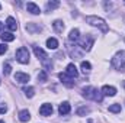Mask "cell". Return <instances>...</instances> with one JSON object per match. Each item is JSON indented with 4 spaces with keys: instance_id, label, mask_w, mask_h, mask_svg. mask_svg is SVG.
Masks as SVG:
<instances>
[{
    "instance_id": "44dd1931",
    "label": "cell",
    "mask_w": 125,
    "mask_h": 123,
    "mask_svg": "<svg viewBox=\"0 0 125 123\" xmlns=\"http://www.w3.org/2000/svg\"><path fill=\"white\" fill-rule=\"evenodd\" d=\"M80 68H82L83 74H89V72H90V70H92V65H90V62H87V61H82Z\"/></svg>"
},
{
    "instance_id": "7402d4cb",
    "label": "cell",
    "mask_w": 125,
    "mask_h": 123,
    "mask_svg": "<svg viewBox=\"0 0 125 123\" xmlns=\"http://www.w3.org/2000/svg\"><path fill=\"white\" fill-rule=\"evenodd\" d=\"M23 93H25V96L28 98H32L33 94H35V88L33 87H23Z\"/></svg>"
},
{
    "instance_id": "2e32d148",
    "label": "cell",
    "mask_w": 125,
    "mask_h": 123,
    "mask_svg": "<svg viewBox=\"0 0 125 123\" xmlns=\"http://www.w3.org/2000/svg\"><path fill=\"white\" fill-rule=\"evenodd\" d=\"M47 46H48V49H57L58 48V41L55 38H48L47 39Z\"/></svg>"
},
{
    "instance_id": "9c48e42d",
    "label": "cell",
    "mask_w": 125,
    "mask_h": 123,
    "mask_svg": "<svg viewBox=\"0 0 125 123\" xmlns=\"http://www.w3.org/2000/svg\"><path fill=\"white\" fill-rule=\"evenodd\" d=\"M65 74H67V75H70L71 78H76V77L79 75V71H77V68H76V65H74V64H68V65H67V68H65Z\"/></svg>"
},
{
    "instance_id": "836d02e7",
    "label": "cell",
    "mask_w": 125,
    "mask_h": 123,
    "mask_svg": "<svg viewBox=\"0 0 125 123\" xmlns=\"http://www.w3.org/2000/svg\"><path fill=\"white\" fill-rule=\"evenodd\" d=\"M0 9H1V6H0Z\"/></svg>"
},
{
    "instance_id": "5b68a950",
    "label": "cell",
    "mask_w": 125,
    "mask_h": 123,
    "mask_svg": "<svg viewBox=\"0 0 125 123\" xmlns=\"http://www.w3.org/2000/svg\"><path fill=\"white\" fill-rule=\"evenodd\" d=\"M16 60L21 62V64H28L29 62V51H28V48L21 46L16 51Z\"/></svg>"
},
{
    "instance_id": "8992f818",
    "label": "cell",
    "mask_w": 125,
    "mask_h": 123,
    "mask_svg": "<svg viewBox=\"0 0 125 123\" xmlns=\"http://www.w3.org/2000/svg\"><path fill=\"white\" fill-rule=\"evenodd\" d=\"M52 112H54V109H52V104H48V103H45V104H42L41 107H39V113H41V116H51L52 114Z\"/></svg>"
},
{
    "instance_id": "1f68e13d",
    "label": "cell",
    "mask_w": 125,
    "mask_h": 123,
    "mask_svg": "<svg viewBox=\"0 0 125 123\" xmlns=\"http://www.w3.org/2000/svg\"><path fill=\"white\" fill-rule=\"evenodd\" d=\"M124 87H125V81H124Z\"/></svg>"
},
{
    "instance_id": "277c9868",
    "label": "cell",
    "mask_w": 125,
    "mask_h": 123,
    "mask_svg": "<svg viewBox=\"0 0 125 123\" xmlns=\"http://www.w3.org/2000/svg\"><path fill=\"white\" fill-rule=\"evenodd\" d=\"M112 67H115L116 70H119V71H125V51H119V52H116V55L112 58Z\"/></svg>"
},
{
    "instance_id": "8fae6325",
    "label": "cell",
    "mask_w": 125,
    "mask_h": 123,
    "mask_svg": "<svg viewBox=\"0 0 125 123\" xmlns=\"http://www.w3.org/2000/svg\"><path fill=\"white\" fill-rule=\"evenodd\" d=\"M102 94H103V96L114 97V96L116 94V88L112 87V86H103V88H102Z\"/></svg>"
},
{
    "instance_id": "603a6c76",
    "label": "cell",
    "mask_w": 125,
    "mask_h": 123,
    "mask_svg": "<svg viewBox=\"0 0 125 123\" xmlns=\"http://www.w3.org/2000/svg\"><path fill=\"white\" fill-rule=\"evenodd\" d=\"M58 6H60L58 1H48V3H47V9H48V10H54V9H57Z\"/></svg>"
},
{
    "instance_id": "ac0fdd59",
    "label": "cell",
    "mask_w": 125,
    "mask_h": 123,
    "mask_svg": "<svg viewBox=\"0 0 125 123\" xmlns=\"http://www.w3.org/2000/svg\"><path fill=\"white\" fill-rule=\"evenodd\" d=\"M0 38H1V41H4V42H12V41H15V35H12L10 32H3V33L0 35Z\"/></svg>"
},
{
    "instance_id": "7a4b0ae2",
    "label": "cell",
    "mask_w": 125,
    "mask_h": 123,
    "mask_svg": "<svg viewBox=\"0 0 125 123\" xmlns=\"http://www.w3.org/2000/svg\"><path fill=\"white\" fill-rule=\"evenodd\" d=\"M82 94H83V97H86V98H89V100H94V101H102V94L97 91V88H94V87H83V90H82Z\"/></svg>"
},
{
    "instance_id": "3957f363",
    "label": "cell",
    "mask_w": 125,
    "mask_h": 123,
    "mask_svg": "<svg viewBox=\"0 0 125 123\" xmlns=\"http://www.w3.org/2000/svg\"><path fill=\"white\" fill-rule=\"evenodd\" d=\"M86 22H87L89 25H92V26L99 28L102 32H108V31H109V28H108L106 22H105L102 18H97V16H87V18H86Z\"/></svg>"
},
{
    "instance_id": "f1b7e54d",
    "label": "cell",
    "mask_w": 125,
    "mask_h": 123,
    "mask_svg": "<svg viewBox=\"0 0 125 123\" xmlns=\"http://www.w3.org/2000/svg\"><path fill=\"white\" fill-rule=\"evenodd\" d=\"M7 112V107L6 106H0V114H3V113H6Z\"/></svg>"
},
{
    "instance_id": "4316f807",
    "label": "cell",
    "mask_w": 125,
    "mask_h": 123,
    "mask_svg": "<svg viewBox=\"0 0 125 123\" xmlns=\"http://www.w3.org/2000/svg\"><path fill=\"white\" fill-rule=\"evenodd\" d=\"M89 113V109L87 107H80L79 110H77V114L79 116H84V114H87Z\"/></svg>"
},
{
    "instance_id": "d4e9b609",
    "label": "cell",
    "mask_w": 125,
    "mask_h": 123,
    "mask_svg": "<svg viewBox=\"0 0 125 123\" xmlns=\"http://www.w3.org/2000/svg\"><path fill=\"white\" fill-rule=\"evenodd\" d=\"M109 112H112V113H119V112H121V104H112V106H109Z\"/></svg>"
},
{
    "instance_id": "5bb4252c",
    "label": "cell",
    "mask_w": 125,
    "mask_h": 123,
    "mask_svg": "<svg viewBox=\"0 0 125 123\" xmlns=\"http://www.w3.org/2000/svg\"><path fill=\"white\" fill-rule=\"evenodd\" d=\"M68 39L71 42H77L80 39V31L79 29H71L70 31V35H68Z\"/></svg>"
},
{
    "instance_id": "ffe728a7",
    "label": "cell",
    "mask_w": 125,
    "mask_h": 123,
    "mask_svg": "<svg viewBox=\"0 0 125 123\" xmlns=\"http://www.w3.org/2000/svg\"><path fill=\"white\" fill-rule=\"evenodd\" d=\"M31 119V113L28 112V110H22L21 113H19V120L21 122H28Z\"/></svg>"
},
{
    "instance_id": "52a82bcc",
    "label": "cell",
    "mask_w": 125,
    "mask_h": 123,
    "mask_svg": "<svg viewBox=\"0 0 125 123\" xmlns=\"http://www.w3.org/2000/svg\"><path fill=\"white\" fill-rule=\"evenodd\" d=\"M60 80H61V83L64 86H67V87H73L74 86V78H71L70 75H67L65 72H60Z\"/></svg>"
},
{
    "instance_id": "ba28073f",
    "label": "cell",
    "mask_w": 125,
    "mask_h": 123,
    "mask_svg": "<svg viewBox=\"0 0 125 123\" xmlns=\"http://www.w3.org/2000/svg\"><path fill=\"white\" fill-rule=\"evenodd\" d=\"M92 45H93V38L92 36H87L86 39H83L80 42V46L84 49V51H90L92 49Z\"/></svg>"
},
{
    "instance_id": "4fadbf2b",
    "label": "cell",
    "mask_w": 125,
    "mask_h": 123,
    "mask_svg": "<svg viewBox=\"0 0 125 123\" xmlns=\"http://www.w3.org/2000/svg\"><path fill=\"white\" fill-rule=\"evenodd\" d=\"M26 10H28L29 13H32V15H39V13H41V9H39L35 3H32V1L26 4Z\"/></svg>"
},
{
    "instance_id": "d6986e66",
    "label": "cell",
    "mask_w": 125,
    "mask_h": 123,
    "mask_svg": "<svg viewBox=\"0 0 125 123\" xmlns=\"http://www.w3.org/2000/svg\"><path fill=\"white\" fill-rule=\"evenodd\" d=\"M52 26H54V31L57 32V33H62V31H64V23H62V20H55V22L52 23Z\"/></svg>"
},
{
    "instance_id": "30bf717a",
    "label": "cell",
    "mask_w": 125,
    "mask_h": 123,
    "mask_svg": "<svg viewBox=\"0 0 125 123\" xmlns=\"http://www.w3.org/2000/svg\"><path fill=\"white\" fill-rule=\"evenodd\" d=\"M15 81H18L21 84H25V83L29 81V75L25 74V72H16L15 74Z\"/></svg>"
},
{
    "instance_id": "4dcf8cb0",
    "label": "cell",
    "mask_w": 125,
    "mask_h": 123,
    "mask_svg": "<svg viewBox=\"0 0 125 123\" xmlns=\"http://www.w3.org/2000/svg\"><path fill=\"white\" fill-rule=\"evenodd\" d=\"M0 123H4V122H3V120H0Z\"/></svg>"
},
{
    "instance_id": "cb8c5ba5",
    "label": "cell",
    "mask_w": 125,
    "mask_h": 123,
    "mask_svg": "<svg viewBox=\"0 0 125 123\" xmlns=\"http://www.w3.org/2000/svg\"><path fill=\"white\" fill-rule=\"evenodd\" d=\"M47 78H48V75H47V72H45V71H41V72L38 74V81L45 83V81H47Z\"/></svg>"
},
{
    "instance_id": "484cf974",
    "label": "cell",
    "mask_w": 125,
    "mask_h": 123,
    "mask_svg": "<svg viewBox=\"0 0 125 123\" xmlns=\"http://www.w3.org/2000/svg\"><path fill=\"white\" fill-rule=\"evenodd\" d=\"M10 70H12L10 64H9V62H6V64L3 65V74H4V75H9V74H10Z\"/></svg>"
},
{
    "instance_id": "d6a6232c",
    "label": "cell",
    "mask_w": 125,
    "mask_h": 123,
    "mask_svg": "<svg viewBox=\"0 0 125 123\" xmlns=\"http://www.w3.org/2000/svg\"><path fill=\"white\" fill-rule=\"evenodd\" d=\"M0 84H1V81H0Z\"/></svg>"
},
{
    "instance_id": "9a60e30c",
    "label": "cell",
    "mask_w": 125,
    "mask_h": 123,
    "mask_svg": "<svg viewBox=\"0 0 125 123\" xmlns=\"http://www.w3.org/2000/svg\"><path fill=\"white\" fill-rule=\"evenodd\" d=\"M6 26H7L10 31H16V29H18V23H16V20H15L12 16L7 18V20H6Z\"/></svg>"
},
{
    "instance_id": "f546056e",
    "label": "cell",
    "mask_w": 125,
    "mask_h": 123,
    "mask_svg": "<svg viewBox=\"0 0 125 123\" xmlns=\"http://www.w3.org/2000/svg\"><path fill=\"white\" fill-rule=\"evenodd\" d=\"M1 28H3V25H1V23H0V31H1Z\"/></svg>"
},
{
    "instance_id": "6da1fadb",
    "label": "cell",
    "mask_w": 125,
    "mask_h": 123,
    "mask_svg": "<svg viewBox=\"0 0 125 123\" xmlns=\"http://www.w3.org/2000/svg\"><path fill=\"white\" fill-rule=\"evenodd\" d=\"M33 52H35V55L38 57V60H41L42 67H44L47 71H51V70H52V62L50 60V57L44 52V49H41V48H38V46H33Z\"/></svg>"
},
{
    "instance_id": "83f0119b",
    "label": "cell",
    "mask_w": 125,
    "mask_h": 123,
    "mask_svg": "<svg viewBox=\"0 0 125 123\" xmlns=\"http://www.w3.org/2000/svg\"><path fill=\"white\" fill-rule=\"evenodd\" d=\"M7 51V45L6 44H0V55H3Z\"/></svg>"
},
{
    "instance_id": "7c38bea8",
    "label": "cell",
    "mask_w": 125,
    "mask_h": 123,
    "mask_svg": "<svg viewBox=\"0 0 125 123\" xmlns=\"http://www.w3.org/2000/svg\"><path fill=\"white\" fill-rule=\"evenodd\" d=\"M70 110H71V107H70V103H67V101H64L60 104V107H58V113L64 116V114H68L70 113Z\"/></svg>"
},
{
    "instance_id": "e0dca14e",
    "label": "cell",
    "mask_w": 125,
    "mask_h": 123,
    "mask_svg": "<svg viewBox=\"0 0 125 123\" xmlns=\"http://www.w3.org/2000/svg\"><path fill=\"white\" fill-rule=\"evenodd\" d=\"M26 31L29 33H36V32H41V26L36 25V23H28L26 25Z\"/></svg>"
}]
</instances>
